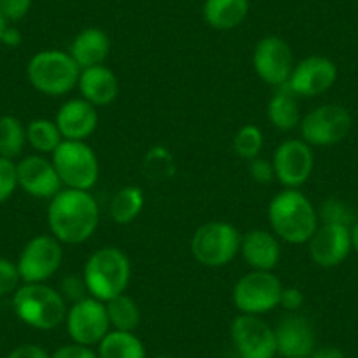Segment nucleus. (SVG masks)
<instances>
[{"mask_svg":"<svg viewBox=\"0 0 358 358\" xmlns=\"http://www.w3.org/2000/svg\"><path fill=\"white\" fill-rule=\"evenodd\" d=\"M101 223V209L90 192L62 188L48 206V227L62 244H83Z\"/></svg>","mask_w":358,"mask_h":358,"instance_id":"nucleus-1","label":"nucleus"},{"mask_svg":"<svg viewBox=\"0 0 358 358\" xmlns=\"http://www.w3.org/2000/svg\"><path fill=\"white\" fill-rule=\"evenodd\" d=\"M267 216L274 236L288 244H306L320 225L318 209L297 188L274 195Z\"/></svg>","mask_w":358,"mask_h":358,"instance_id":"nucleus-2","label":"nucleus"},{"mask_svg":"<svg viewBox=\"0 0 358 358\" xmlns=\"http://www.w3.org/2000/svg\"><path fill=\"white\" fill-rule=\"evenodd\" d=\"M132 278L129 257L116 246H104L92 253L83 268V281L90 297L108 302L125 294Z\"/></svg>","mask_w":358,"mask_h":358,"instance_id":"nucleus-3","label":"nucleus"},{"mask_svg":"<svg viewBox=\"0 0 358 358\" xmlns=\"http://www.w3.org/2000/svg\"><path fill=\"white\" fill-rule=\"evenodd\" d=\"M13 308L25 325L37 330L60 327L69 309L62 292L46 283H23L13 294Z\"/></svg>","mask_w":358,"mask_h":358,"instance_id":"nucleus-4","label":"nucleus"},{"mask_svg":"<svg viewBox=\"0 0 358 358\" xmlns=\"http://www.w3.org/2000/svg\"><path fill=\"white\" fill-rule=\"evenodd\" d=\"M79 74L81 69L71 55L60 50L39 51L27 65L30 85L48 97H62L78 88Z\"/></svg>","mask_w":358,"mask_h":358,"instance_id":"nucleus-5","label":"nucleus"},{"mask_svg":"<svg viewBox=\"0 0 358 358\" xmlns=\"http://www.w3.org/2000/svg\"><path fill=\"white\" fill-rule=\"evenodd\" d=\"M51 162L64 188L90 192L97 185L101 165L86 141H62L60 146L51 153Z\"/></svg>","mask_w":358,"mask_h":358,"instance_id":"nucleus-6","label":"nucleus"},{"mask_svg":"<svg viewBox=\"0 0 358 358\" xmlns=\"http://www.w3.org/2000/svg\"><path fill=\"white\" fill-rule=\"evenodd\" d=\"M241 236L232 223L213 220L195 230L190 243L192 255L204 267H225L239 255Z\"/></svg>","mask_w":358,"mask_h":358,"instance_id":"nucleus-7","label":"nucleus"},{"mask_svg":"<svg viewBox=\"0 0 358 358\" xmlns=\"http://www.w3.org/2000/svg\"><path fill=\"white\" fill-rule=\"evenodd\" d=\"M283 283L268 271H250L237 280L232 290V302L241 315L262 316L280 306Z\"/></svg>","mask_w":358,"mask_h":358,"instance_id":"nucleus-8","label":"nucleus"},{"mask_svg":"<svg viewBox=\"0 0 358 358\" xmlns=\"http://www.w3.org/2000/svg\"><path fill=\"white\" fill-rule=\"evenodd\" d=\"M353 127L350 111L341 104H323L302 116L301 139L309 146H334L348 137Z\"/></svg>","mask_w":358,"mask_h":358,"instance_id":"nucleus-9","label":"nucleus"},{"mask_svg":"<svg viewBox=\"0 0 358 358\" xmlns=\"http://www.w3.org/2000/svg\"><path fill=\"white\" fill-rule=\"evenodd\" d=\"M64 262V244L53 237L36 236L25 244L20 253L18 271L23 283H46L58 273Z\"/></svg>","mask_w":358,"mask_h":358,"instance_id":"nucleus-10","label":"nucleus"},{"mask_svg":"<svg viewBox=\"0 0 358 358\" xmlns=\"http://www.w3.org/2000/svg\"><path fill=\"white\" fill-rule=\"evenodd\" d=\"M65 325L72 343L90 348L97 346L111 330L106 302L97 301L90 295L72 302L67 309Z\"/></svg>","mask_w":358,"mask_h":358,"instance_id":"nucleus-11","label":"nucleus"},{"mask_svg":"<svg viewBox=\"0 0 358 358\" xmlns=\"http://www.w3.org/2000/svg\"><path fill=\"white\" fill-rule=\"evenodd\" d=\"M230 341L239 358H274L278 355L274 327L262 316L239 313L230 323Z\"/></svg>","mask_w":358,"mask_h":358,"instance_id":"nucleus-12","label":"nucleus"},{"mask_svg":"<svg viewBox=\"0 0 358 358\" xmlns=\"http://www.w3.org/2000/svg\"><path fill=\"white\" fill-rule=\"evenodd\" d=\"M253 67L258 78L268 86H285L295 67L290 44L278 36L262 37L253 50Z\"/></svg>","mask_w":358,"mask_h":358,"instance_id":"nucleus-13","label":"nucleus"},{"mask_svg":"<svg viewBox=\"0 0 358 358\" xmlns=\"http://www.w3.org/2000/svg\"><path fill=\"white\" fill-rule=\"evenodd\" d=\"M276 179L285 188H301L308 183L315 169L313 148L302 139H287L273 155Z\"/></svg>","mask_w":358,"mask_h":358,"instance_id":"nucleus-14","label":"nucleus"},{"mask_svg":"<svg viewBox=\"0 0 358 358\" xmlns=\"http://www.w3.org/2000/svg\"><path fill=\"white\" fill-rule=\"evenodd\" d=\"M336 81V62L320 55H311L295 64L287 86L297 97L313 99L329 92Z\"/></svg>","mask_w":358,"mask_h":358,"instance_id":"nucleus-15","label":"nucleus"},{"mask_svg":"<svg viewBox=\"0 0 358 358\" xmlns=\"http://www.w3.org/2000/svg\"><path fill=\"white\" fill-rule=\"evenodd\" d=\"M309 257L318 267L332 268L343 264L351 248V229L334 223H322L308 241Z\"/></svg>","mask_w":358,"mask_h":358,"instance_id":"nucleus-16","label":"nucleus"},{"mask_svg":"<svg viewBox=\"0 0 358 358\" xmlns=\"http://www.w3.org/2000/svg\"><path fill=\"white\" fill-rule=\"evenodd\" d=\"M278 355L283 358H309L316 348V330L309 318L288 313L274 327Z\"/></svg>","mask_w":358,"mask_h":358,"instance_id":"nucleus-17","label":"nucleus"},{"mask_svg":"<svg viewBox=\"0 0 358 358\" xmlns=\"http://www.w3.org/2000/svg\"><path fill=\"white\" fill-rule=\"evenodd\" d=\"M18 187L36 199H51L64 188L53 162L43 155H30L16 164Z\"/></svg>","mask_w":358,"mask_h":358,"instance_id":"nucleus-18","label":"nucleus"},{"mask_svg":"<svg viewBox=\"0 0 358 358\" xmlns=\"http://www.w3.org/2000/svg\"><path fill=\"white\" fill-rule=\"evenodd\" d=\"M239 255L251 271L273 273L281 260V243L273 230H248L241 236Z\"/></svg>","mask_w":358,"mask_h":358,"instance_id":"nucleus-19","label":"nucleus"},{"mask_svg":"<svg viewBox=\"0 0 358 358\" xmlns=\"http://www.w3.org/2000/svg\"><path fill=\"white\" fill-rule=\"evenodd\" d=\"M55 123L64 141H86L97 130V108L81 97L71 99L60 106L55 116Z\"/></svg>","mask_w":358,"mask_h":358,"instance_id":"nucleus-20","label":"nucleus"},{"mask_svg":"<svg viewBox=\"0 0 358 358\" xmlns=\"http://www.w3.org/2000/svg\"><path fill=\"white\" fill-rule=\"evenodd\" d=\"M78 90L81 99H85L86 102L95 108H104L118 99L120 81L106 64L95 65V67L83 69L79 74Z\"/></svg>","mask_w":358,"mask_h":358,"instance_id":"nucleus-21","label":"nucleus"},{"mask_svg":"<svg viewBox=\"0 0 358 358\" xmlns=\"http://www.w3.org/2000/svg\"><path fill=\"white\" fill-rule=\"evenodd\" d=\"M109 53H111V39L104 30L97 29V27H88V29L81 30L74 37L71 50H69V55L81 71L95 67V65H104L109 58Z\"/></svg>","mask_w":358,"mask_h":358,"instance_id":"nucleus-22","label":"nucleus"},{"mask_svg":"<svg viewBox=\"0 0 358 358\" xmlns=\"http://www.w3.org/2000/svg\"><path fill=\"white\" fill-rule=\"evenodd\" d=\"M250 13V0H204L202 16L211 29L232 30L246 20Z\"/></svg>","mask_w":358,"mask_h":358,"instance_id":"nucleus-23","label":"nucleus"},{"mask_svg":"<svg viewBox=\"0 0 358 358\" xmlns=\"http://www.w3.org/2000/svg\"><path fill=\"white\" fill-rule=\"evenodd\" d=\"M267 118L274 129L281 132H290L301 125V109L299 97L287 85L276 88L274 95L267 104Z\"/></svg>","mask_w":358,"mask_h":358,"instance_id":"nucleus-24","label":"nucleus"},{"mask_svg":"<svg viewBox=\"0 0 358 358\" xmlns=\"http://www.w3.org/2000/svg\"><path fill=\"white\" fill-rule=\"evenodd\" d=\"M144 192L136 185H127L120 188L111 199L109 204V215L116 225H130L139 218L144 209Z\"/></svg>","mask_w":358,"mask_h":358,"instance_id":"nucleus-25","label":"nucleus"},{"mask_svg":"<svg viewBox=\"0 0 358 358\" xmlns=\"http://www.w3.org/2000/svg\"><path fill=\"white\" fill-rule=\"evenodd\" d=\"M99 358H146V348L134 332L109 330L97 344Z\"/></svg>","mask_w":358,"mask_h":358,"instance_id":"nucleus-26","label":"nucleus"},{"mask_svg":"<svg viewBox=\"0 0 358 358\" xmlns=\"http://www.w3.org/2000/svg\"><path fill=\"white\" fill-rule=\"evenodd\" d=\"M106 309H108L111 330L136 332L137 327L141 325L139 304L127 294H122L106 302Z\"/></svg>","mask_w":358,"mask_h":358,"instance_id":"nucleus-27","label":"nucleus"},{"mask_svg":"<svg viewBox=\"0 0 358 358\" xmlns=\"http://www.w3.org/2000/svg\"><path fill=\"white\" fill-rule=\"evenodd\" d=\"M62 141L64 137H62L55 120L36 118L27 125V143L39 155L53 153L60 146Z\"/></svg>","mask_w":358,"mask_h":358,"instance_id":"nucleus-28","label":"nucleus"},{"mask_svg":"<svg viewBox=\"0 0 358 358\" xmlns=\"http://www.w3.org/2000/svg\"><path fill=\"white\" fill-rule=\"evenodd\" d=\"M27 144V127L16 116H0V157H20Z\"/></svg>","mask_w":358,"mask_h":358,"instance_id":"nucleus-29","label":"nucleus"},{"mask_svg":"<svg viewBox=\"0 0 358 358\" xmlns=\"http://www.w3.org/2000/svg\"><path fill=\"white\" fill-rule=\"evenodd\" d=\"M262 150H264V132L260 127L248 123L237 130L234 136V151L237 157L250 162L260 157Z\"/></svg>","mask_w":358,"mask_h":358,"instance_id":"nucleus-30","label":"nucleus"},{"mask_svg":"<svg viewBox=\"0 0 358 358\" xmlns=\"http://www.w3.org/2000/svg\"><path fill=\"white\" fill-rule=\"evenodd\" d=\"M318 218L322 223H334V225H344L350 229L358 220L357 213L350 204L334 197L322 202V208L318 209Z\"/></svg>","mask_w":358,"mask_h":358,"instance_id":"nucleus-31","label":"nucleus"},{"mask_svg":"<svg viewBox=\"0 0 358 358\" xmlns=\"http://www.w3.org/2000/svg\"><path fill=\"white\" fill-rule=\"evenodd\" d=\"M144 172L153 179H169L174 174V160L167 148H151L144 157Z\"/></svg>","mask_w":358,"mask_h":358,"instance_id":"nucleus-32","label":"nucleus"},{"mask_svg":"<svg viewBox=\"0 0 358 358\" xmlns=\"http://www.w3.org/2000/svg\"><path fill=\"white\" fill-rule=\"evenodd\" d=\"M18 188V171L16 164L9 158L0 157V204L13 197Z\"/></svg>","mask_w":358,"mask_h":358,"instance_id":"nucleus-33","label":"nucleus"},{"mask_svg":"<svg viewBox=\"0 0 358 358\" xmlns=\"http://www.w3.org/2000/svg\"><path fill=\"white\" fill-rule=\"evenodd\" d=\"M22 283L18 265L8 258H0V297L15 294Z\"/></svg>","mask_w":358,"mask_h":358,"instance_id":"nucleus-34","label":"nucleus"},{"mask_svg":"<svg viewBox=\"0 0 358 358\" xmlns=\"http://www.w3.org/2000/svg\"><path fill=\"white\" fill-rule=\"evenodd\" d=\"M248 172H250L255 183L258 185H271L276 179L273 160H267V158L262 157H257L248 162Z\"/></svg>","mask_w":358,"mask_h":358,"instance_id":"nucleus-35","label":"nucleus"},{"mask_svg":"<svg viewBox=\"0 0 358 358\" xmlns=\"http://www.w3.org/2000/svg\"><path fill=\"white\" fill-rule=\"evenodd\" d=\"M32 0H0V15L8 22H20L29 15Z\"/></svg>","mask_w":358,"mask_h":358,"instance_id":"nucleus-36","label":"nucleus"},{"mask_svg":"<svg viewBox=\"0 0 358 358\" xmlns=\"http://www.w3.org/2000/svg\"><path fill=\"white\" fill-rule=\"evenodd\" d=\"M51 358H99V355L94 348L83 346V344L78 343H71L64 344V346H60L58 350H55Z\"/></svg>","mask_w":358,"mask_h":358,"instance_id":"nucleus-37","label":"nucleus"},{"mask_svg":"<svg viewBox=\"0 0 358 358\" xmlns=\"http://www.w3.org/2000/svg\"><path fill=\"white\" fill-rule=\"evenodd\" d=\"M306 297L301 288L297 287H283L280 297V306L288 313H297L304 306Z\"/></svg>","mask_w":358,"mask_h":358,"instance_id":"nucleus-38","label":"nucleus"},{"mask_svg":"<svg viewBox=\"0 0 358 358\" xmlns=\"http://www.w3.org/2000/svg\"><path fill=\"white\" fill-rule=\"evenodd\" d=\"M6 358H51V355L39 344H22L15 348Z\"/></svg>","mask_w":358,"mask_h":358,"instance_id":"nucleus-39","label":"nucleus"},{"mask_svg":"<svg viewBox=\"0 0 358 358\" xmlns=\"http://www.w3.org/2000/svg\"><path fill=\"white\" fill-rule=\"evenodd\" d=\"M22 43V32H20L16 27L8 25V29L4 30V36H2V44L9 48H16Z\"/></svg>","mask_w":358,"mask_h":358,"instance_id":"nucleus-40","label":"nucleus"},{"mask_svg":"<svg viewBox=\"0 0 358 358\" xmlns=\"http://www.w3.org/2000/svg\"><path fill=\"white\" fill-rule=\"evenodd\" d=\"M309 358H344V353L339 350V348L325 346L313 351V355Z\"/></svg>","mask_w":358,"mask_h":358,"instance_id":"nucleus-41","label":"nucleus"},{"mask_svg":"<svg viewBox=\"0 0 358 358\" xmlns=\"http://www.w3.org/2000/svg\"><path fill=\"white\" fill-rule=\"evenodd\" d=\"M351 248H353L358 255V220L355 222V225L351 227Z\"/></svg>","mask_w":358,"mask_h":358,"instance_id":"nucleus-42","label":"nucleus"},{"mask_svg":"<svg viewBox=\"0 0 358 358\" xmlns=\"http://www.w3.org/2000/svg\"><path fill=\"white\" fill-rule=\"evenodd\" d=\"M8 25H9L8 20H6L4 16L0 15V44H2V36H4V30L8 29Z\"/></svg>","mask_w":358,"mask_h":358,"instance_id":"nucleus-43","label":"nucleus"},{"mask_svg":"<svg viewBox=\"0 0 358 358\" xmlns=\"http://www.w3.org/2000/svg\"><path fill=\"white\" fill-rule=\"evenodd\" d=\"M155 358H174V357H169V355H162V357H155Z\"/></svg>","mask_w":358,"mask_h":358,"instance_id":"nucleus-44","label":"nucleus"}]
</instances>
